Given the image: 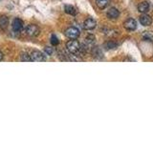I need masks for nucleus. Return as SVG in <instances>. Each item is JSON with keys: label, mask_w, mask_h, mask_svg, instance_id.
I'll list each match as a JSON object with an SVG mask.
<instances>
[{"label": "nucleus", "mask_w": 153, "mask_h": 143, "mask_svg": "<svg viewBox=\"0 0 153 143\" xmlns=\"http://www.w3.org/2000/svg\"><path fill=\"white\" fill-rule=\"evenodd\" d=\"M66 48H67V50H68V52H70V54L76 55V54H79V52L80 44L78 40L73 39V40H70L66 43Z\"/></svg>", "instance_id": "obj_1"}, {"label": "nucleus", "mask_w": 153, "mask_h": 143, "mask_svg": "<svg viewBox=\"0 0 153 143\" xmlns=\"http://www.w3.org/2000/svg\"><path fill=\"white\" fill-rule=\"evenodd\" d=\"M80 35V32L79 29L75 27H70L65 31V35L70 38V39H76Z\"/></svg>", "instance_id": "obj_2"}, {"label": "nucleus", "mask_w": 153, "mask_h": 143, "mask_svg": "<svg viewBox=\"0 0 153 143\" xmlns=\"http://www.w3.org/2000/svg\"><path fill=\"white\" fill-rule=\"evenodd\" d=\"M30 55H31V60L33 62H42L46 60L45 55L39 51H33L30 54Z\"/></svg>", "instance_id": "obj_3"}, {"label": "nucleus", "mask_w": 153, "mask_h": 143, "mask_svg": "<svg viewBox=\"0 0 153 143\" xmlns=\"http://www.w3.org/2000/svg\"><path fill=\"white\" fill-rule=\"evenodd\" d=\"M123 27L127 31H134L137 29V22L135 19L133 18H128L127 20L123 22Z\"/></svg>", "instance_id": "obj_4"}, {"label": "nucleus", "mask_w": 153, "mask_h": 143, "mask_svg": "<svg viewBox=\"0 0 153 143\" xmlns=\"http://www.w3.org/2000/svg\"><path fill=\"white\" fill-rule=\"evenodd\" d=\"M40 30L36 25H29L26 28V33L30 36H37Z\"/></svg>", "instance_id": "obj_5"}, {"label": "nucleus", "mask_w": 153, "mask_h": 143, "mask_svg": "<svg viewBox=\"0 0 153 143\" xmlns=\"http://www.w3.org/2000/svg\"><path fill=\"white\" fill-rule=\"evenodd\" d=\"M96 26H97V22H96V20H94L93 18H87L83 23V27L85 30H87V31L93 30V29L96 28Z\"/></svg>", "instance_id": "obj_6"}, {"label": "nucleus", "mask_w": 153, "mask_h": 143, "mask_svg": "<svg viewBox=\"0 0 153 143\" xmlns=\"http://www.w3.org/2000/svg\"><path fill=\"white\" fill-rule=\"evenodd\" d=\"M140 23L143 26H150L152 24V18L147 15V14H143L142 16H140Z\"/></svg>", "instance_id": "obj_7"}, {"label": "nucleus", "mask_w": 153, "mask_h": 143, "mask_svg": "<svg viewBox=\"0 0 153 143\" xmlns=\"http://www.w3.org/2000/svg\"><path fill=\"white\" fill-rule=\"evenodd\" d=\"M23 28V21L19 18H16L13 22V30L14 32H20Z\"/></svg>", "instance_id": "obj_8"}, {"label": "nucleus", "mask_w": 153, "mask_h": 143, "mask_svg": "<svg viewBox=\"0 0 153 143\" xmlns=\"http://www.w3.org/2000/svg\"><path fill=\"white\" fill-rule=\"evenodd\" d=\"M107 17L109 19H117L120 16V12L119 10H117L116 8H111L108 10L107 12Z\"/></svg>", "instance_id": "obj_9"}, {"label": "nucleus", "mask_w": 153, "mask_h": 143, "mask_svg": "<svg viewBox=\"0 0 153 143\" xmlns=\"http://www.w3.org/2000/svg\"><path fill=\"white\" fill-rule=\"evenodd\" d=\"M148 10H149V3L147 1H143L142 3L139 4L138 6V11L142 13H146L148 12Z\"/></svg>", "instance_id": "obj_10"}, {"label": "nucleus", "mask_w": 153, "mask_h": 143, "mask_svg": "<svg viewBox=\"0 0 153 143\" xmlns=\"http://www.w3.org/2000/svg\"><path fill=\"white\" fill-rule=\"evenodd\" d=\"M8 24H9V18H8V16L4 15V14L0 15V28H2V29L7 28Z\"/></svg>", "instance_id": "obj_11"}, {"label": "nucleus", "mask_w": 153, "mask_h": 143, "mask_svg": "<svg viewBox=\"0 0 153 143\" xmlns=\"http://www.w3.org/2000/svg\"><path fill=\"white\" fill-rule=\"evenodd\" d=\"M117 46H118V43L115 42V41H112V40L107 41L104 44V48H106V49H108V50L115 49V48H117Z\"/></svg>", "instance_id": "obj_12"}, {"label": "nucleus", "mask_w": 153, "mask_h": 143, "mask_svg": "<svg viewBox=\"0 0 153 143\" xmlns=\"http://www.w3.org/2000/svg\"><path fill=\"white\" fill-rule=\"evenodd\" d=\"M96 4L100 9H104L109 4V0H96Z\"/></svg>", "instance_id": "obj_13"}, {"label": "nucleus", "mask_w": 153, "mask_h": 143, "mask_svg": "<svg viewBox=\"0 0 153 143\" xmlns=\"http://www.w3.org/2000/svg\"><path fill=\"white\" fill-rule=\"evenodd\" d=\"M92 55H93L94 57L100 58V57L102 56V52L100 51V49L99 47H95V48H93V50H92Z\"/></svg>", "instance_id": "obj_14"}, {"label": "nucleus", "mask_w": 153, "mask_h": 143, "mask_svg": "<svg viewBox=\"0 0 153 143\" xmlns=\"http://www.w3.org/2000/svg\"><path fill=\"white\" fill-rule=\"evenodd\" d=\"M65 13L68 14H72V15H75L76 14V9L75 7L71 6V5H66L65 6Z\"/></svg>", "instance_id": "obj_15"}, {"label": "nucleus", "mask_w": 153, "mask_h": 143, "mask_svg": "<svg viewBox=\"0 0 153 143\" xmlns=\"http://www.w3.org/2000/svg\"><path fill=\"white\" fill-rule=\"evenodd\" d=\"M20 60L21 61H25V62H29V61H32L31 60V55H28L27 52H22V54L20 55Z\"/></svg>", "instance_id": "obj_16"}, {"label": "nucleus", "mask_w": 153, "mask_h": 143, "mask_svg": "<svg viewBox=\"0 0 153 143\" xmlns=\"http://www.w3.org/2000/svg\"><path fill=\"white\" fill-rule=\"evenodd\" d=\"M95 40H96L95 35H88L87 36H86V38H85V43H87V44H93V43L95 42Z\"/></svg>", "instance_id": "obj_17"}, {"label": "nucleus", "mask_w": 153, "mask_h": 143, "mask_svg": "<svg viewBox=\"0 0 153 143\" xmlns=\"http://www.w3.org/2000/svg\"><path fill=\"white\" fill-rule=\"evenodd\" d=\"M51 43H52V45H54V46H56L59 44V39H57V37L55 35H53L51 37Z\"/></svg>", "instance_id": "obj_18"}, {"label": "nucleus", "mask_w": 153, "mask_h": 143, "mask_svg": "<svg viewBox=\"0 0 153 143\" xmlns=\"http://www.w3.org/2000/svg\"><path fill=\"white\" fill-rule=\"evenodd\" d=\"M143 37L146 38L148 40H152L153 39V35L151 33V32H146L143 33Z\"/></svg>", "instance_id": "obj_19"}, {"label": "nucleus", "mask_w": 153, "mask_h": 143, "mask_svg": "<svg viewBox=\"0 0 153 143\" xmlns=\"http://www.w3.org/2000/svg\"><path fill=\"white\" fill-rule=\"evenodd\" d=\"M44 51L48 55H52L53 52H54V50H53V48H51V47H46Z\"/></svg>", "instance_id": "obj_20"}, {"label": "nucleus", "mask_w": 153, "mask_h": 143, "mask_svg": "<svg viewBox=\"0 0 153 143\" xmlns=\"http://www.w3.org/2000/svg\"><path fill=\"white\" fill-rule=\"evenodd\" d=\"M2 58H3V54L0 52V60H2Z\"/></svg>", "instance_id": "obj_21"}]
</instances>
